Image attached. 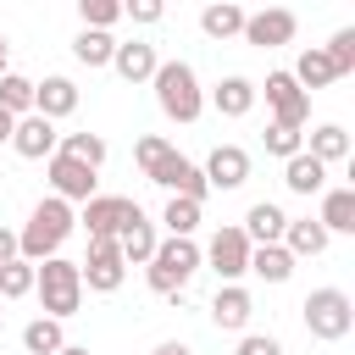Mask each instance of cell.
Wrapping results in <instances>:
<instances>
[{
	"label": "cell",
	"mask_w": 355,
	"mask_h": 355,
	"mask_svg": "<svg viewBox=\"0 0 355 355\" xmlns=\"http://www.w3.org/2000/svg\"><path fill=\"white\" fill-rule=\"evenodd\" d=\"M33 294H39V305H44V316H78V305H83V272H78V261H67L61 250L55 255H44V261H33Z\"/></svg>",
	"instance_id": "obj_3"
},
{
	"label": "cell",
	"mask_w": 355,
	"mask_h": 355,
	"mask_svg": "<svg viewBox=\"0 0 355 355\" xmlns=\"http://www.w3.org/2000/svg\"><path fill=\"white\" fill-rule=\"evenodd\" d=\"M111 50H116L111 28H78V39H72V55L83 67H111Z\"/></svg>",
	"instance_id": "obj_28"
},
{
	"label": "cell",
	"mask_w": 355,
	"mask_h": 355,
	"mask_svg": "<svg viewBox=\"0 0 355 355\" xmlns=\"http://www.w3.org/2000/svg\"><path fill=\"white\" fill-rule=\"evenodd\" d=\"M261 144H266V155H277V161H288L294 150H305V128H288V122H266V133H261Z\"/></svg>",
	"instance_id": "obj_32"
},
{
	"label": "cell",
	"mask_w": 355,
	"mask_h": 355,
	"mask_svg": "<svg viewBox=\"0 0 355 355\" xmlns=\"http://www.w3.org/2000/svg\"><path fill=\"white\" fill-rule=\"evenodd\" d=\"M55 355H89V349H83V344H61Z\"/></svg>",
	"instance_id": "obj_44"
},
{
	"label": "cell",
	"mask_w": 355,
	"mask_h": 355,
	"mask_svg": "<svg viewBox=\"0 0 355 355\" xmlns=\"http://www.w3.org/2000/svg\"><path fill=\"white\" fill-rule=\"evenodd\" d=\"M55 144H61V133H55L50 116H39V111H22V116H17V128H11V150H17L22 161H44V155H55Z\"/></svg>",
	"instance_id": "obj_13"
},
{
	"label": "cell",
	"mask_w": 355,
	"mask_h": 355,
	"mask_svg": "<svg viewBox=\"0 0 355 355\" xmlns=\"http://www.w3.org/2000/svg\"><path fill=\"white\" fill-rule=\"evenodd\" d=\"M111 67H116L122 83H150V72L161 67V55H155V44H144V39H116Z\"/></svg>",
	"instance_id": "obj_15"
},
{
	"label": "cell",
	"mask_w": 355,
	"mask_h": 355,
	"mask_svg": "<svg viewBox=\"0 0 355 355\" xmlns=\"http://www.w3.org/2000/svg\"><path fill=\"white\" fill-rule=\"evenodd\" d=\"M33 111L39 116H50V122H61V116H72L78 111V83L72 78H44V83H33Z\"/></svg>",
	"instance_id": "obj_17"
},
{
	"label": "cell",
	"mask_w": 355,
	"mask_h": 355,
	"mask_svg": "<svg viewBox=\"0 0 355 355\" xmlns=\"http://www.w3.org/2000/svg\"><path fill=\"white\" fill-rule=\"evenodd\" d=\"M200 261H205L222 283H239V277L250 272V239H244V227H239V222L216 227V233H211V244L200 250Z\"/></svg>",
	"instance_id": "obj_6"
},
{
	"label": "cell",
	"mask_w": 355,
	"mask_h": 355,
	"mask_svg": "<svg viewBox=\"0 0 355 355\" xmlns=\"http://www.w3.org/2000/svg\"><path fill=\"white\" fill-rule=\"evenodd\" d=\"M305 150H311L322 166H338V161H349V133H344L338 122H322V128H311Z\"/></svg>",
	"instance_id": "obj_27"
},
{
	"label": "cell",
	"mask_w": 355,
	"mask_h": 355,
	"mask_svg": "<svg viewBox=\"0 0 355 355\" xmlns=\"http://www.w3.org/2000/svg\"><path fill=\"white\" fill-rule=\"evenodd\" d=\"M100 166H89V161H78V155H67V150H55V155H44V178H50V194H61V200H72V205H83L89 194H100L94 178Z\"/></svg>",
	"instance_id": "obj_8"
},
{
	"label": "cell",
	"mask_w": 355,
	"mask_h": 355,
	"mask_svg": "<svg viewBox=\"0 0 355 355\" xmlns=\"http://www.w3.org/2000/svg\"><path fill=\"white\" fill-rule=\"evenodd\" d=\"M133 216H139V205H133L128 194H89L83 211H78V222H83L89 239H116Z\"/></svg>",
	"instance_id": "obj_10"
},
{
	"label": "cell",
	"mask_w": 355,
	"mask_h": 355,
	"mask_svg": "<svg viewBox=\"0 0 355 355\" xmlns=\"http://www.w3.org/2000/svg\"><path fill=\"white\" fill-rule=\"evenodd\" d=\"M294 33H300V17H294L288 6H261V11H244V28H239V39H244V44H255V50L294 44Z\"/></svg>",
	"instance_id": "obj_7"
},
{
	"label": "cell",
	"mask_w": 355,
	"mask_h": 355,
	"mask_svg": "<svg viewBox=\"0 0 355 355\" xmlns=\"http://www.w3.org/2000/svg\"><path fill=\"white\" fill-rule=\"evenodd\" d=\"M322 50H327V61H333V72H338V78H349V72H355V28H338Z\"/></svg>",
	"instance_id": "obj_35"
},
{
	"label": "cell",
	"mask_w": 355,
	"mask_h": 355,
	"mask_svg": "<svg viewBox=\"0 0 355 355\" xmlns=\"http://www.w3.org/2000/svg\"><path fill=\"white\" fill-rule=\"evenodd\" d=\"M78 272H83V288L89 294H116L122 277H128V261H122L116 239H89V255L78 261Z\"/></svg>",
	"instance_id": "obj_9"
},
{
	"label": "cell",
	"mask_w": 355,
	"mask_h": 355,
	"mask_svg": "<svg viewBox=\"0 0 355 355\" xmlns=\"http://www.w3.org/2000/svg\"><path fill=\"white\" fill-rule=\"evenodd\" d=\"M61 344H67L61 316H33V322L22 327V349H28V355H55Z\"/></svg>",
	"instance_id": "obj_29"
},
{
	"label": "cell",
	"mask_w": 355,
	"mask_h": 355,
	"mask_svg": "<svg viewBox=\"0 0 355 355\" xmlns=\"http://www.w3.org/2000/svg\"><path fill=\"white\" fill-rule=\"evenodd\" d=\"M316 222H322L327 233H355V189H349V183H344V189H322Z\"/></svg>",
	"instance_id": "obj_23"
},
{
	"label": "cell",
	"mask_w": 355,
	"mask_h": 355,
	"mask_svg": "<svg viewBox=\"0 0 355 355\" xmlns=\"http://www.w3.org/2000/svg\"><path fill=\"white\" fill-rule=\"evenodd\" d=\"M55 150H67V155H78V161H89V166H105V139H100V133H61Z\"/></svg>",
	"instance_id": "obj_34"
},
{
	"label": "cell",
	"mask_w": 355,
	"mask_h": 355,
	"mask_svg": "<svg viewBox=\"0 0 355 355\" xmlns=\"http://www.w3.org/2000/svg\"><path fill=\"white\" fill-rule=\"evenodd\" d=\"M0 105L6 111H33V78H22V72H0Z\"/></svg>",
	"instance_id": "obj_33"
},
{
	"label": "cell",
	"mask_w": 355,
	"mask_h": 355,
	"mask_svg": "<svg viewBox=\"0 0 355 355\" xmlns=\"http://www.w3.org/2000/svg\"><path fill=\"white\" fill-rule=\"evenodd\" d=\"M239 28H244V6H239V0H211V6L200 11V33L216 39V44L239 39Z\"/></svg>",
	"instance_id": "obj_19"
},
{
	"label": "cell",
	"mask_w": 355,
	"mask_h": 355,
	"mask_svg": "<svg viewBox=\"0 0 355 355\" xmlns=\"http://www.w3.org/2000/svg\"><path fill=\"white\" fill-rule=\"evenodd\" d=\"M283 183H288V194H305V200H311V194L327 189V166H322L311 150H294V155L283 161Z\"/></svg>",
	"instance_id": "obj_18"
},
{
	"label": "cell",
	"mask_w": 355,
	"mask_h": 355,
	"mask_svg": "<svg viewBox=\"0 0 355 355\" xmlns=\"http://www.w3.org/2000/svg\"><path fill=\"white\" fill-rule=\"evenodd\" d=\"M0 72H11V39L0 33Z\"/></svg>",
	"instance_id": "obj_43"
},
{
	"label": "cell",
	"mask_w": 355,
	"mask_h": 355,
	"mask_svg": "<svg viewBox=\"0 0 355 355\" xmlns=\"http://www.w3.org/2000/svg\"><path fill=\"white\" fill-rule=\"evenodd\" d=\"M0 322H6V311H0Z\"/></svg>",
	"instance_id": "obj_45"
},
{
	"label": "cell",
	"mask_w": 355,
	"mask_h": 355,
	"mask_svg": "<svg viewBox=\"0 0 355 355\" xmlns=\"http://www.w3.org/2000/svg\"><path fill=\"white\" fill-rule=\"evenodd\" d=\"M155 355H194L183 338H166V344H155Z\"/></svg>",
	"instance_id": "obj_42"
},
{
	"label": "cell",
	"mask_w": 355,
	"mask_h": 355,
	"mask_svg": "<svg viewBox=\"0 0 355 355\" xmlns=\"http://www.w3.org/2000/svg\"><path fill=\"white\" fill-rule=\"evenodd\" d=\"M266 105H272V122H288V128H305L311 122V94L294 83V72H266Z\"/></svg>",
	"instance_id": "obj_11"
},
{
	"label": "cell",
	"mask_w": 355,
	"mask_h": 355,
	"mask_svg": "<svg viewBox=\"0 0 355 355\" xmlns=\"http://www.w3.org/2000/svg\"><path fill=\"white\" fill-rule=\"evenodd\" d=\"M11 128H17V111L0 105V144H11Z\"/></svg>",
	"instance_id": "obj_41"
},
{
	"label": "cell",
	"mask_w": 355,
	"mask_h": 355,
	"mask_svg": "<svg viewBox=\"0 0 355 355\" xmlns=\"http://www.w3.org/2000/svg\"><path fill=\"white\" fill-rule=\"evenodd\" d=\"M327 239H333V233H327L316 216H288V227H283V250H288L294 261H300V255H322Z\"/></svg>",
	"instance_id": "obj_22"
},
{
	"label": "cell",
	"mask_w": 355,
	"mask_h": 355,
	"mask_svg": "<svg viewBox=\"0 0 355 355\" xmlns=\"http://www.w3.org/2000/svg\"><path fill=\"white\" fill-rule=\"evenodd\" d=\"M283 227H288V216H283V205H272V200H255V205L244 211V239H250V244H277Z\"/></svg>",
	"instance_id": "obj_21"
},
{
	"label": "cell",
	"mask_w": 355,
	"mask_h": 355,
	"mask_svg": "<svg viewBox=\"0 0 355 355\" xmlns=\"http://www.w3.org/2000/svg\"><path fill=\"white\" fill-rule=\"evenodd\" d=\"M300 316H305V333L311 338H322V344H338V338H349V327H355V305H349V294L344 288H311L305 294V305H300Z\"/></svg>",
	"instance_id": "obj_5"
},
{
	"label": "cell",
	"mask_w": 355,
	"mask_h": 355,
	"mask_svg": "<svg viewBox=\"0 0 355 355\" xmlns=\"http://www.w3.org/2000/svg\"><path fill=\"white\" fill-rule=\"evenodd\" d=\"M83 28H116L122 22V0H78Z\"/></svg>",
	"instance_id": "obj_36"
},
{
	"label": "cell",
	"mask_w": 355,
	"mask_h": 355,
	"mask_svg": "<svg viewBox=\"0 0 355 355\" xmlns=\"http://www.w3.org/2000/svg\"><path fill=\"white\" fill-rule=\"evenodd\" d=\"M122 17H128V22H139V28H150V22H161V17H166V0H122Z\"/></svg>",
	"instance_id": "obj_38"
},
{
	"label": "cell",
	"mask_w": 355,
	"mask_h": 355,
	"mask_svg": "<svg viewBox=\"0 0 355 355\" xmlns=\"http://www.w3.org/2000/svg\"><path fill=\"white\" fill-rule=\"evenodd\" d=\"M239 355H283V344L272 333H244L239 338Z\"/></svg>",
	"instance_id": "obj_39"
},
{
	"label": "cell",
	"mask_w": 355,
	"mask_h": 355,
	"mask_svg": "<svg viewBox=\"0 0 355 355\" xmlns=\"http://www.w3.org/2000/svg\"><path fill=\"white\" fill-rule=\"evenodd\" d=\"M11 255H17V233H11V227H0V261H11Z\"/></svg>",
	"instance_id": "obj_40"
},
{
	"label": "cell",
	"mask_w": 355,
	"mask_h": 355,
	"mask_svg": "<svg viewBox=\"0 0 355 355\" xmlns=\"http://www.w3.org/2000/svg\"><path fill=\"white\" fill-rule=\"evenodd\" d=\"M294 83L311 94V89H327V83H338V72H333V61H327V50L322 44H311V50H300V61H294Z\"/></svg>",
	"instance_id": "obj_26"
},
{
	"label": "cell",
	"mask_w": 355,
	"mask_h": 355,
	"mask_svg": "<svg viewBox=\"0 0 355 355\" xmlns=\"http://www.w3.org/2000/svg\"><path fill=\"white\" fill-rule=\"evenodd\" d=\"M200 172H205V183H211V189H222V194H227V189H239V183L250 178V155H244L239 144H216V150L205 155V166H200Z\"/></svg>",
	"instance_id": "obj_16"
},
{
	"label": "cell",
	"mask_w": 355,
	"mask_h": 355,
	"mask_svg": "<svg viewBox=\"0 0 355 355\" xmlns=\"http://www.w3.org/2000/svg\"><path fill=\"white\" fill-rule=\"evenodd\" d=\"M155 239H161V233H155V222L139 211V216L116 233V250H122V261H128V266H144V261H150V250H155Z\"/></svg>",
	"instance_id": "obj_24"
},
{
	"label": "cell",
	"mask_w": 355,
	"mask_h": 355,
	"mask_svg": "<svg viewBox=\"0 0 355 355\" xmlns=\"http://www.w3.org/2000/svg\"><path fill=\"white\" fill-rule=\"evenodd\" d=\"M250 272L261 283H288L294 277V255L283 250V239L277 244H250Z\"/></svg>",
	"instance_id": "obj_25"
},
{
	"label": "cell",
	"mask_w": 355,
	"mask_h": 355,
	"mask_svg": "<svg viewBox=\"0 0 355 355\" xmlns=\"http://www.w3.org/2000/svg\"><path fill=\"white\" fill-rule=\"evenodd\" d=\"M161 155H172V144H166L161 133H144V139L133 144V161H139V172H150V166H155Z\"/></svg>",
	"instance_id": "obj_37"
},
{
	"label": "cell",
	"mask_w": 355,
	"mask_h": 355,
	"mask_svg": "<svg viewBox=\"0 0 355 355\" xmlns=\"http://www.w3.org/2000/svg\"><path fill=\"white\" fill-rule=\"evenodd\" d=\"M200 266H205V261H200V244L183 239V233H166V239H155V250H150V261H144V283H150L155 294H183Z\"/></svg>",
	"instance_id": "obj_2"
},
{
	"label": "cell",
	"mask_w": 355,
	"mask_h": 355,
	"mask_svg": "<svg viewBox=\"0 0 355 355\" xmlns=\"http://www.w3.org/2000/svg\"><path fill=\"white\" fill-rule=\"evenodd\" d=\"M72 227H78V211H72V200H61V194H44V200L28 211V222L17 227V255H22V261H44V255H55V250L72 239Z\"/></svg>",
	"instance_id": "obj_1"
},
{
	"label": "cell",
	"mask_w": 355,
	"mask_h": 355,
	"mask_svg": "<svg viewBox=\"0 0 355 355\" xmlns=\"http://www.w3.org/2000/svg\"><path fill=\"white\" fill-rule=\"evenodd\" d=\"M150 83H155V105H161L166 122H200L205 89H200V78H194L189 61H161V67L150 72Z\"/></svg>",
	"instance_id": "obj_4"
},
{
	"label": "cell",
	"mask_w": 355,
	"mask_h": 355,
	"mask_svg": "<svg viewBox=\"0 0 355 355\" xmlns=\"http://www.w3.org/2000/svg\"><path fill=\"white\" fill-rule=\"evenodd\" d=\"M255 100H261V89H255L250 78H239V72H233V78H222V83L211 89V105H216L222 116H250V111H255Z\"/></svg>",
	"instance_id": "obj_20"
},
{
	"label": "cell",
	"mask_w": 355,
	"mask_h": 355,
	"mask_svg": "<svg viewBox=\"0 0 355 355\" xmlns=\"http://www.w3.org/2000/svg\"><path fill=\"white\" fill-rule=\"evenodd\" d=\"M161 227H166V233H183V239H194V227H200V200L172 194V200H166V211H161Z\"/></svg>",
	"instance_id": "obj_30"
},
{
	"label": "cell",
	"mask_w": 355,
	"mask_h": 355,
	"mask_svg": "<svg viewBox=\"0 0 355 355\" xmlns=\"http://www.w3.org/2000/svg\"><path fill=\"white\" fill-rule=\"evenodd\" d=\"M250 316H255L250 288H244V283H222V288H216V300H211V322H216L222 333H244V327H250Z\"/></svg>",
	"instance_id": "obj_14"
},
{
	"label": "cell",
	"mask_w": 355,
	"mask_h": 355,
	"mask_svg": "<svg viewBox=\"0 0 355 355\" xmlns=\"http://www.w3.org/2000/svg\"><path fill=\"white\" fill-rule=\"evenodd\" d=\"M28 294H33V261L22 255L0 261V300H28Z\"/></svg>",
	"instance_id": "obj_31"
},
{
	"label": "cell",
	"mask_w": 355,
	"mask_h": 355,
	"mask_svg": "<svg viewBox=\"0 0 355 355\" xmlns=\"http://www.w3.org/2000/svg\"><path fill=\"white\" fill-rule=\"evenodd\" d=\"M144 178H150V183H161L166 194H189V200H200V205H205V194H211L205 172H200L189 155H178V150H172V155H161V161H155Z\"/></svg>",
	"instance_id": "obj_12"
}]
</instances>
